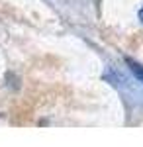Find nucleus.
I'll return each mask as SVG.
<instances>
[{
	"label": "nucleus",
	"instance_id": "nucleus-2",
	"mask_svg": "<svg viewBox=\"0 0 143 147\" xmlns=\"http://www.w3.org/2000/svg\"><path fill=\"white\" fill-rule=\"evenodd\" d=\"M139 18H141V22H143V8L139 10Z\"/></svg>",
	"mask_w": 143,
	"mask_h": 147
},
{
	"label": "nucleus",
	"instance_id": "nucleus-1",
	"mask_svg": "<svg viewBox=\"0 0 143 147\" xmlns=\"http://www.w3.org/2000/svg\"><path fill=\"white\" fill-rule=\"evenodd\" d=\"M127 63L132 65V71L135 73V75H137V79L143 80V67H139V65H137V63H133V61H127Z\"/></svg>",
	"mask_w": 143,
	"mask_h": 147
}]
</instances>
